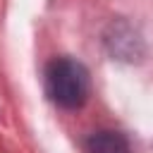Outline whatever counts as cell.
<instances>
[{
    "label": "cell",
    "mask_w": 153,
    "mask_h": 153,
    "mask_svg": "<svg viewBox=\"0 0 153 153\" xmlns=\"http://www.w3.org/2000/svg\"><path fill=\"white\" fill-rule=\"evenodd\" d=\"M86 153H131L129 141L112 129H100L96 134H91L84 143Z\"/></svg>",
    "instance_id": "7a4b0ae2"
},
{
    "label": "cell",
    "mask_w": 153,
    "mask_h": 153,
    "mask_svg": "<svg viewBox=\"0 0 153 153\" xmlns=\"http://www.w3.org/2000/svg\"><path fill=\"white\" fill-rule=\"evenodd\" d=\"M91 79L81 62L72 57H57L45 69V93L48 98L67 110L81 108L88 98Z\"/></svg>",
    "instance_id": "6da1fadb"
}]
</instances>
